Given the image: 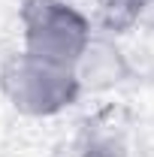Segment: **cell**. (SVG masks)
I'll return each instance as SVG.
<instances>
[{
  "label": "cell",
  "instance_id": "cell-2",
  "mask_svg": "<svg viewBox=\"0 0 154 157\" xmlns=\"http://www.w3.org/2000/svg\"><path fill=\"white\" fill-rule=\"evenodd\" d=\"M3 91L12 106L27 115H55L76 100L79 76L76 67L48 63L21 52L3 70Z\"/></svg>",
  "mask_w": 154,
  "mask_h": 157
},
{
  "label": "cell",
  "instance_id": "cell-1",
  "mask_svg": "<svg viewBox=\"0 0 154 157\" xmlns=\"http://www.w3.org/2000/svg\"><path fill=\"white\" fill-rule=\"evenodd\" d=\"M21 18L27 55L60 67H79L91 45V24L79 9L64 0H27Z\"/></svg>",
  "mask_w": 154,
  "mask_h": 157
}]
</instances>
